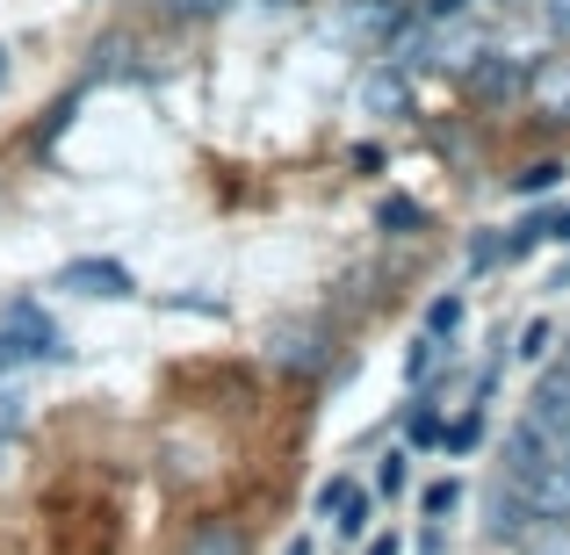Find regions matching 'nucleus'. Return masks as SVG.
<instances>
[{"label": "nucleus", "instance_id": "nucleus-1", "mask_svg": "<svg viewBox=\"0 0 570 555\" xmlns=\"http://www.w3.org/2000/svg\"><path fill=\"white\" fill-rule=\"evenodd\" d=\"M505 490H513L520 505H528L534 519H570V469H563V447L542 462H520V469H505Z\"/></svg>", "mask_w": 570, "mask_h": 555}, {"label": "nucleus", "instance_id": "nucleus-2", "mask_svg": "<svg viewBox=\"0 0 570 555\" xmlns=\"http://www.w3.org/2000/svg\"><path fill=\"white\" fill-rule=\"evenodd\" d=\"M58 289L124 304V296H138V281H130V267H116V260H66V267H58Z\"/></svg>", "mask_w": 570, "mask_h": 555}, {"label": "nucleus", "instance_id": "nucleus-3", "mask_svg": "<svg viewBox=\"0 0 570 555\" xmlns=\"http://www.w3.org/2000/svg\"><path fill=\"white\" fill-rule=\"evenodd\" d=\"M528 418L549 433V440H570V368H549L542 383H534V404Z\"/></svg>", "mask_w": 570, "mask_h": 555}, {"label": "nucleus", "instance_id": "nucleus-4", "mask_svg": "<svg viewBox=\"0 0 570 555\" xmlns=\"http://www.w3.org/2000/svg\"><path fill=\"white\" fill-rule=\"evenodd\" d=\"M318 513L333 519L340 534H362V527H368V490H362V484H347V476H333V484L318 490Z\"/></svg>", "mask_w": 570, "mask_h": 555}, {"label": "nucleus", "instance_id": "nucleus-5", "mask_svg": "<svg viewBox=\"0 0 570 555\" xmlns=\"http://www.w3.org/2000/svg\"><path fill=\"white\" fill-rule=\"evenodd\" d=\"M181 555H253V548H246V527H238V519H195Z\"/></svg>", "mask_w": 570, "mask_h": 555}, {"label": "nucleus", "instance_id": "nucleus-6", "mask_svg": "<svg viewBox=\"0 0 570 555\" xmlns=\"http://www.w3.org/2000/svg\"><path fill=\"white\" fill-rule=\"evenodd\" d=\"M528 527H534V513H528V505H520L513 490L499 484V498H491V542H520Z\"/></svg>", "mask_w": 570, "mask_h": 555}, {"label": "nucleus", "instance_id": "nucleus-7", "mask_svg": "<svg viewBox=\"0 0 570 555\" xmlns=\"http://www.w3.org/2000/svg\"><path fill=\"white\" fill-rule=\"evenodd\" d=\"M528 80H534V95H542L549 116H570V66H563V58H549V66L528 72Z\"/></svg>", "mask_w": 570, "mask_h": 555}, {"label": "nucleus", "instance_id": "nucleus-8", "mask_svg": "<svg viewBox=\"0 0 570 555\" xmlns=\"http://www.w3.org/2000/svg\"><path fill=\"white\" fill-rule=\"evenodd\" d=\"M520 80H528V66H513V58H484V66H470L476 95H513Z\"/></svg>", "mask_w": 570, "mask_h": 555}, {"label": "nucleus", "instance_id": "nucleus-9", "mask_svg": "<svg viewBox=\"0 0 570 555\" xmlns=\"http://www.w3.org/2000/svg\"><path fill=\"white\" fill-rule=\"evenodd\" d=\"M520 555H570V519H534L528 534L513 542Z\"/></svg>", "mask_w": 570, "mask_h": 555}, {"label": "nucleus", "instance_id": "nucleus-10", "mask_svg": "<svg viewBox=\"0 0 570 555\" xmlns=\"http://www.w3.org/2000/svg\"><path fill=\"white\" fill-rule=\"evenodd\" d=\"M462 333V296H433L426 304V339H455Z\"/></svg>", "mask_w": 570, "mask_h": 555}, {"label": "nucleus", "instance_id": "nucleus-11", "mask_svg": "<svg viewBox=\"0 0 570 555\" xmlns=\"http://www.w3.org/2000/svg\"><path fill=\"white\" fill-rule=\"evenodd\" d=\"M441 440H448V455H470V447H476V440H484V412H476V404H470V412H462V418H455V426H448V433H441Z\"/></svg>", "mask_w": 570, "mask_h": 555}, {"label": "nucleus", "instance_id": "nucleus-12", "mask_svg": "<svg viewBox=\"0 0 570 555\" xmlns=\"http://www.w3.org/2000/svg\"><path fill=\"white\" fill-rule=\"evenodd\" d=\"M455 505H462V484H455V476H441V484H426V490H419V513H433V519H441V513H455Z\"/></svg>", "mask_w": 570, "mask_h": 555}, {"label": "nucleus", "instance_id": "nucleus-13", "mask_svg": "<svg viewBox=\"0 0 570 555\" xmlns=\"http://www.w3.org/2000/svg\"><path fill=\"white\" fill-rule=\"evenodd\" d=\"M557 181H563V167H557V159H534L528 174H513V188H520V195H542V188H557Z\"/></svg>", "mask_w": 570, "mask_h": 555}, {"label": "nucleus", "instance_id": "nucleus-14", "mask_svg": "<svg viewBox=\"0 0 570 555\" xmlns=\"http://www.w3.org/2000/svg\"><path fill=\"white\" fill-rule=\"evenodd\" d=\"M404 476H412V469H404V455H383V469H376V490H383V498H397V490H404Z\"/></svg>", "mask_w": 570, "mask_h": 555}, {"label": "nucleus", "instance_id": "nucleus-15", "mask_svg": "<svg viewBox=\"0 0 570 555\" xmlns=\"http://www.w3.org/2000/svg\"><path fill=\"white\" fill-rule=\"evenodd\" d=\"M520 354H528V361H542V354H549V318H534L528 333H520Z\"/></svg>", "mask_w": 570, "mask_h": 555}, {"label": "nucleus", "instance_id": "nucleus-16", "mask_svg": "<svg viewBox=\"0 0 570 555\" xmlns=\"http://www.w3.org/2000/svg\"><path fill=\"white\" fill-rule=\"evenodd\" d=\"M217 8H232V0H167V14H217Z\"/></svg>", "mask_w": 570, "mask_h": 555}, {"label": "nucleus", "instance_id": "nucleus-17", "mask_svg": "<svg viewBox=\"0 0 570 555\" xmlns=\"http://www.w3.org/2000/svg\"><path fill=\"white\" fill-rule=\"evenodd\" d=\"M542 14H549V29H557V37H570V0H542Z\"/></svg>", "mask_w": 570, "mask_h": 555}, {"label": "nucleus", "instance_id": "nucleus-18", "mask_svg": "<svg viewBox=\"0 0 570 555\" xmlns=\"http://www.w3.org/2000/svg\"><path fill=\"white\" fill-rule=\"evenodd\" d=\"M412 440H441V418H433V412H412Z\"/></svg>", "mask_w": 570, "mask_h": 555}, {"label": "nucleus", "instance_id": "nucleus-19", "mask_svg": "<svg viewBox=\"0 0 570 555\" xmlns=\"http://www.w3.org/2000/svg\"><path fill=\"white\" fill-rule=\"evenodd\" d=\"M462 8H476V0H426V14L441 22V14H462Z\"/></svg>", "mask_w": 570, "mask_h": 555}, {"label": "nucleus", "instance_id": "nucleus-20", "mask_svg": "<svg viewBox=\"0 0 570 555\" xmlns=\"http://www.w3.org/2000/svg\"><path fill=\"white\" fill-rule=\"evenodd\" d=\"M14 418H22V404H14V397H8V389H0V433H8V426H14Z\"/></svg>", "mask_w": 570, "mask_h": 555}, {"label": "nucleus", "instance_id": "nucleus-21", "mask_svg": "<svg viewBox=\"0 0 570 555\" xmlns=\"http://www.w3.org/2000/svg\"><path fill=\"white\" fill-rule=\"evenodd\" d=\"M368 555H404V542H397V534H383V542H368Z\"/></svg>", "mask_w": 570, "mask_h": 555}, {"label": "nucleus", "instance_id": "nucleus-22", "mask_svg": "<svg viewBox=\"0 0 570 555\" xmlns=\"http://www.w3.org/2000/svg\"><path fill=\"white\" fill-rule=\"evenodd\" d=\"M484 8H528V0H484Z\"/></svg>", "mask_w": 570, "mask_h": 555}, {"label": "nucleus", "instance_id": "nucleus-23", "mask_svg": "<svg viewBox=\"0 0 570 555\" xmlns=\"http://www.w3.org/2000/svg\"><path fill=\"white\" fill-rule=\"evenodd\" d=\"M289 555H311V542H289Z\"/></svg>", "mask_w": 570, "mask_h": 555}, {"label": "nucleus", "instance_id": "nucleus-24", "mask_svg": "<svg viewBox=\"0 0 570 555\" xmlns=\"http://www.w3.org/2000/svg\"><path fill=\"white\" fill-rule=\"evenodd\" d=\"M0 87H8V51H0Z\"/></svg>", "mask_w": 570, "mask_h": 555}, {"label": "nucleus", "instance_id": "nucleus-25", "mask_svg": "<svg viewBox=\"0 0 570 555\" xmlns=\"http://www.w3.org/2000/svg\"><path fill=\"white\" fill-rule=\"evenodd\" d=\"M557 289H570V267H563V275H557Z\"/></svg>", "mask_w": 570, "mask_h": 555}, {"label": "nucleus", "instance_id": "nucleus-26", "mask_svg": "<svg viewBox=\"0 0 570 555\" xmlns=\"http://www.w3.org/2000/svg\"><path fill=\"white\" fill-rule=\"evenodd\" d=\"M0 462H8V433H0Z\"/></svg>", "mask_w": 570, "mask_h": 555}]
</instances>
